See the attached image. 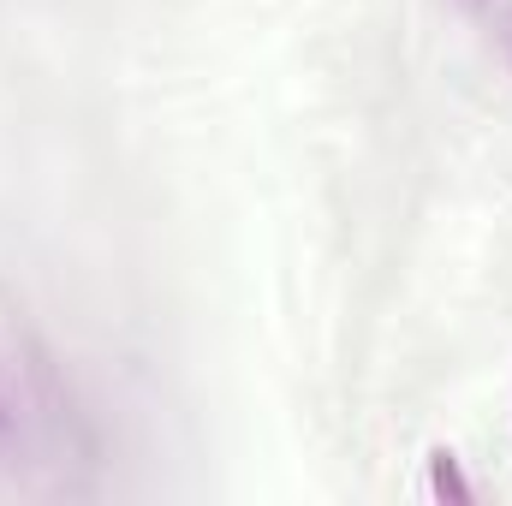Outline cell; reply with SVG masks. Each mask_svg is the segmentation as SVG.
Masks as SVG:
<instances>
[{"label": "cell", "mask_w": 512, "mask_h": 506, "mask_svg": "<svg viewBox=\"0 0 512 506\" xmlns=\"http://www.w3.org/2000/svg\"><path fill=\"white\" fill-rule=\"evenodd\" d=\"M429 495H441V501H471V483H465V471H459V459H453L447 447L429 453Z\"/></svg>", "instance_id": "cell-1"}, {"label": "cell", "mask_w": 512, "mask_h": 506, "mask_svg": "<svg viewBox=\"0 0 512 506\" xmlns=\"http://www.w3.org/2000/svg\"><path fill=\"white\" fill-rule=\"evenodd\" d=\"M12 435V405H6V393H0V441Z\"/></svg>", "instance_id": "cell-2"}, {"label": "cell", "mask_w": 512, "mask_h": 506, "mask_svg": "<svg viewBox=\"0 0 512 506\" xmlns=\"http://www.w3.org/2000/svg\"><path fill=\"white\" fill-rule=\"evenodd\" d=\"M465 6H471V12H483V6H495V0H465Z\"/></svg>", "instance_id": "cell-3"}]
</instances>
